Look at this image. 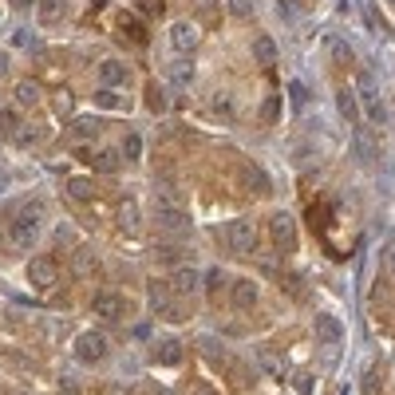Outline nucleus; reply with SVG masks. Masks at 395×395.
<instances>
[{
    "label": "nucleus",
    "instance_id": "1",
    "mask_svg": "<svg viewBox=\"0 0 395 395\" xmlns=\"http://www.w3.org/2000/svg\"><path fill=\"white\" fill-rule=\"evenodd\" d=\"M44 229V202H28L24 210H16V218L8 221V241L12 249H32L36 237Z\"/></svg>",
    "mask_w": 395,
    "mask_h": 395
},
{
    "label": "nucleus",
    "instance_id": "2",
    "mask_svg": "<svg viewBox=\"0 0 395 395\" xmlns=\"http://www.w3.org/2000/svg\"><path fill=\"white\" fill-rule=\"evenodd\" d=\"M360 99H363V115H368V123L383 126L387 123V103L379 99V87L372 76H360Z\"/></svg>",
    "mask_w": 395,
    "mask_h": 395
},
{
    "label": "nucleus",
    "instance_id": "3",
    "mask_svg": "<svg viewBox=\"0 0 395 395\" xmlns=\"http://www.w3.org/2000/svg\"><path fill=\"white\" fill-rule=\"evenodd\" d=\"M28 281H32V289H40V293L56 289V284H60V265H56V257H32Z\"/></svg>",
    "mask_w": 395,
    "mask_h": 395
},
{
    "label": "nucleus",
    "instance_id": "4",
    "mask_svg": "<svg viewBox=\"0 0 395 395\" xmlns=\"http://www.w3.org/2000/svg\"><path fill=\"white\" fill-rule=\"evenodd\" d=\"M269 237H273L277 249H293V241H297V221H293V214L273 210V214H269Z\"/></svg>",
    "mask_w": 395,
    "mask_h": 395
},
{
    "label": "nucleus",
    "instance_id": "5",
    "mask_svg": "<svg viewBox=\"0 0 395 395\" xmlns=\"http://www.w3.org/2000/svg\"><path fill=\"white\" fill-rule=\"evenodd\" d=\"M107 356V336L103 332H79L76 336V360L79 363H99Z\"/></svg>",
    "mask_w": 395,
    "mask_h": 395
},
{
    "label": "nucleus",
    "instance_id": "6",
    "mask_svg": "<svg viewBox=\"0 0 395 395\" xmlns=\"http://www.w3.org/2000/svg\"><path fill=\"white\" fill-rule=\"evenodd\" d=\"M166 40H170V47L178 52V56H190V52L198 47V40H202V32L194 28L190 20H178V24H170V32H166Z\"/></svg>",
    "mask_w": 395,
    "mask_h": 395
},
{
    "label": "nucleus",
    "instance_id": "7",
    "mask_svg": "<svg viewBox=\"0 0 395 395\" xmlns=\"http://www.w3.org/2000/svg\"><path fill=\"white\" fill-rule=\"evenodd\" d=\"M115 225H119L126 237H139V229H142V205L135 202V198H123V202L115 205Z\"/></svg>",
    "mask_w": 395,
    "mask_h": 395
},
{
    "label": "nucleus",
    "instance_id": "8",
    "mask_svg": "<svg viewBox=\"0 0 395 395\" xmlns=\"http://www.w3.org/2000/svg\"><path fill=\"white\" fill-rule=\"evenodd\" d=\"M95 316H99V320H111V324H115V320H119V316L126 313V297L123 293H111V289H103V293H95Z\"/></svg>",
    "mask_w": 395,
    "mask_h": 395
},
{
    "label": "nucleus",
    "instance_id": "9",
    "mask_svg": "<svg viewBox=\"0 0 395 395\" xmlns=\"http://www.w3.org/2000/svg\"><path fill=\"white\" fill-rule=\"evenodd\" d=\"M155 221H158V229H162V234H186V229H190L186 210H178V205H158Z\"/></svg>",
    "mask_w": 395,
    "mask_h": 395
},
{
    "label": "nucleus",
    "instance_id": "10",
    "mask_svg": "<svg viewBox=\"0 0 395 395\" xmlns=\"http://www.w3.org/2000/svg\"><path fill=\"white\" fill-rule=\"evenodd\" d=\"M170 289L178 293V297H190V293H198V289H202V273H198L194 265L170 269Z\"/></svg>",
    "mask_w": 395,
    "mask_h": 395
},
{
    "label": "nucleus",
    "instance_id": "11",
    "mask_svg": "<svg viewBox=\"0 0 395 395\" xmlns=\"http://www.w3.org/2000/svg\"><path fill=\"white\" fill-rule=\"evenodd\" d=\"M261 300V289H257V281H249V277H237L234 284H229V304L234 308H253Z\"/></svg>",
    "mask_w": 395,
    "mask_h": 395
},
{
    "label": "nucleus",
    "instance_id": "12",
    "mask_svg": "<svg viewBox=\"0 0 395 395\" xmlns=\"http://www.w3.org/2000/svg\"><path fill=\"white\" fill-rule=\"evenodd\" d=\"M253 245H257V229H253L249 221H234V225H229V249L253 253Z\"/></svg>",
    "mask_w": 395,
    "mask_h": 395
},
{
    "label": "nucleus",
    "instance_id": "13",
    "mask_svg": "<svg viewBox=\"0 0 395 395\" xmlns=\"http://www.w3.org/2000/svg\"><path fill=\"white\" fill-rule=\"evenodd\" d=\"M99 79H103V87H123L126 79H131V67L123 60H99Z\"/></svg>",
    "mask_w": 395,
    "mask_h": 395
},
{
    "label": "nucleus",
    "instance_id": "14",
    "mask_svg": "<svg viewBox=\"0 0 395 395\" xmlns=\"http://www.w3.org/2000/svg\"><path fill=\"white\" fill-rule=\"evenodd\" d=\"M12 99H16V107H20V111H28V107H36V103L44 99V87H40L36 79H16Z\"/></svg>",
    "mask_w": 395,
    "mask_h": 395
},
{
    "label": "nucleus",
    "instance_id": "15",
    "mask_svg": "<svg viewBox=\"0 0 395 395\" xmlns=\"http://www.w3.org/2000/svg\"><path fill=\"white\" fill-rule=\"evenodd\" d=\"M63 194H67L71 202H91V198H95V182L87 178V174H71V178L63 182Z\"/></svg>",
    "mask_w": 395,
    "mask_h": 395
},
{
    "label": "nucleus",
    "instance_id": "16",
    "mask_svg": "<svg viewBox=\"0 0 395 395\" xmlns=\"http://www.w3.org/2000/svg\"><path fill=\"white\" fill-rule=\"evenodd\" d=\"M91 103L99 111H126L131 103H126V95L119 91V87H99V91L91 95Z\"/></svg>",
    "mask_w": 395,
    "mask_h": 395
},
{
    "label": "nucleus",
    "instance_id": "17",
    "mask_svg": "<svg viewBox=\"0 0 395 395\" xmlns=\"http://www.w3.org/2000/svg\"><path fill=\"white\" fill-rule=\"evenodd\" d=\"M170 281H146V297H150V308H155V313H166V308H170V304H166V300H170Z\"/></svg>",
    "mask_w": 395,
    "mask_h": 395
},
{
    "label": "nucleus",
    "instance_id": "18",
    "mask_svg": "<svg viewBox=\"0 0 395 395\" xmlns=\"http://www.w3.org/2000/svg\"><path fill=\"white\" fill-rule=\"evenodd\" d=\"M20 131H24L20 107H0V139H16Z\"/></svg>",
    "mask_w": 395,
    "mask_h": 395
},
{
    "label": "nucleus",
    "instance_id": "19",
    "mask_svg": "<svg viewBox=\"0 0 395 395\" xmlns=\"http://www.w3.org/2000/svg\"><path fill=\"white\" fill-rule=\"evenodd\" d=\"M67 12H71L67 0H40V20H44V24H63Z\"/></svg>",
    "mask_w": 395,
    "mask_h": 395
},
{
    "label": "nucleus",
    "instance_id": "20",
    "mask_svg": "<svg viewBox=\"0 0 395 395\" xmlns=\"http://www.w3.org/2000/svg\"><path fill=\"white\" fill-rule=\"evenodd\" d=\"M103 135V123L99 119H71V139L76 142H91Z\"/></svg>",
    "mask_w": 395,
    "mask_h": 395
},
{
    "label": "nucleus",
    "instance_id": "21",
    "mask_svg": "<svg viewBox=\"0 0 395 395\" xmlns=\"http://www.w3.org/2000/svg\"><path fill=\"white\" fill-rule=\"evenodd\" d=\"M155 363H162V368L182 363V340H162V344L155 348Z\"/></svg>",
    "mask_w": 395,
    "mask_h": 395
},
{
    "label": "nucleus",
    "instance_id": "22",
    "mask_svg": "<svg viewBox=\"0 0 395 395\" xmlns=\"http://www.w3.org/2000/svg\"><path fill=\"white\" fill-rule=\"evenodd\" d=\"M253 60L261 63V67H273V63H277V44H273L269 36H257V40H253Z\"/></svg>",
    "mask_w": 395,
    "mask_h": 395
},
{
    "label": "nucleus",
    "instance_id": "23",
    "mask_svg": "<svg viewBox=\"0 0 395 395\" xmlns=\"http://www.w3.org/2000/svg\"><path fill=\"white\" fill-rule=\"evenodd\" d=\"M360 392L363 395H379V392H383V363H372V368L360 376Z\"/></svg>",
    "mask_w": 395,
    "mask_h": 395
},
{
    "label": "nucleus",
    "instance_id": "24",
    "mask_svg": "<svg viewBox=\"0 0 395 395\" xmlns=\"http://www.w3.org/2000/svg\"><path fill=\"white\" fill-rule=\"evenodd\" d=\"M336 107H340V115H344L348 123H356V119H360V103H356V91H348V87H340V91H336Z\"/></svg>",
    "mask_w": 395,
    "mask_h": 395
},
{
    "label": "nucleus",
    "instance_id": "25",
    "mask_svg": "<svg viewBox=\"0 0 395 395\" xmlns=\"http://www.w3.org/2000/svg\"><path fill=\"white\" fill-rule=\"evenodd\" d=\"M71 273H76V277H91L95 273V253L91 249H76V257H71Z\"/></svg>",
    "mask_w": 395,
    "mask_h": 395
},
{
    "label": "nucleus",
    "instance_id": "26",
    "mask_svg": "<svg viewBox=\"0 0 395 395\" xmlns=\"http://www.w3.org/2000/svg\"><path fill=\"white\" fill-rule=\"evenodd\" d=\"M205 293H210V297H221V289H229V284L234 281H225V273H221V269H205Z\"/></svg>",
    "mask_w": 395,
    "mask_h": 395
},
{
    "label": "nucleus",
    "instance_id": "27",
    "mask_svg": "<svg viewBox=\"0 0 395 395\" xmlns=\"http://www.w3.org/2000/svg\"><path fill=\"white\" fill-rule=\"evenodd\" d=\"M202 356L205 360H214L218 368H225V348H221L214 336H202Z\"/></svg>",
    "mask_w": 395,
    "mask_h": 395
},
{
    "label": "nucleus",
    "instance_id": "28",
    "mask_svg": "<svg viewBox=\"0 0 395 395\" xmlns=\"http://www.w3.org/2000/svg\"><path fill=\"white\" fill-rule=\"evenodd\" d=\"M316 336H320V340H336V336H340V320H332V316H316Z\"/></svg>",
    "mask_w": 395,
    "mask_h": 395
},
{
    "label": "nucleus",
    "instance_id": "29",
    "mask_svg": "<svg viewBox=\"0 0 395 395\" xmlns=\"http://www.w3.org/2000/svg\"><path fill=\"white\" fill-rule=\"evenodd\" d=\"M155 257L162 261V265H174V269H178V265H186V253H182V249H170V245H162V249H158Z\"/></svg>",
    "mask_w": 395,
    "mask_h": 395
},
{
    "label": "nucleus",
    "instance_id": "30",
    "mask_svg": "<svg viewBox=\"0 0 395 395\" xmlns=\"http://www.w3.org/2000/svg\"><path fill=\"white\" fill-rule=\"evenodd\" d=\"M123 158H126V162H139V158H142V139H139V135H126V139H123Z\"/></svg>",
    "mask_w": 395,
    "mask_h": 395
},
{
    "label": "nucleus",
    "instance_id": "31",
    "mask_svg": "<svg viewBox=\"0 0 395 395\" xmlns=\"http://www.w3.org/2000/svg\"><path fill=\"white\" fill-rule=\"evenodd\" d=\"M277 115H281V99L269 95L265 103H261V119H265V123H277Z\"/></svg>",
    "mask_w": 395,
    "mask_h": 395
},
{
    "label": "nucleus",
    "instance_id": "32",
    "mask_svg": "<svg viewBox=\"0 0 395 395\" xmlns=\"http://www.w3.org/2000/svg\"><path fill=\"white\" fill-rule=\"evenodd\" d=\"M277 12H281V20L297 24V20H300V4H297V0H281V4H277Z\"/></svg>",
    "mask_w": 395,
    "mask_h": 395
},
{
    "label": "nucleus",
    "instance_id": "33",
    "mask_svg": "<svg viewBox=\"0 0 395 395\" xmlns=\"http://www.w3.org/2000/svg\"><path fill=\"white\" fill-rule=\"evenodd\" d=\"M249 186H253V190H261V194H269V190H273V182H269L261 170H249Z\"/></svg>",
    "mask_w": 395,
    "mask_h": 395
},
{
    "label": "nucleus",
    "instance_id": "34",
    "mask_svg": "<svg viewBox=\"0 0 395 395\" xmlns=\"http://www.w3.org/2000/svg\"><path fill=\"white\" fill-rule=\"evenodd\" d=\"M214 111H218L221 119H229V115H234V99H229V95H218V99H214Z\"/></svg>",
    "mask_w": 395,
    "mask_h": 395
},
{
    "label": "nucleus",
    "instance_id": "35",
    "mask_svg": "<svg viewBox=\"0 0 395 395\" xmlns=\"http://www.w3.org/2000/svg\"><path fill=\"white\" fill-rule=\"evenodd\" d=\"M229 8H234V16L249 20V16H253V0H229Z\"/></svg>",
    "mask_w": 395,
    "mask_h": 395
},
{
    "label": "nucleus",
    "instance_id": "36",
    "mask_svg": "<svg viewBox=\"0 0 395 395\" xmlns=\"http://www.w3.org/2000/svg\"><path fill=\"white\" fill-rule=\"evenodd\" d=\"M16 142H20V146H36V142H40V131H32V126H24V131L16 135Z\"/></svg>",
    "mask_w": 395,
    "mask_h": 395
},
{
    "label": "nucleus",
    "instance_id": "37",
    "mask_svg": "<svg viewBox=\"0 0 395 395\" xmlns=\"http://www.w3.org/2000/svg\"><path fill=\"white\" fill-rule=\"evenodd\" d=\"M356 142H360V146H356V155H360V158H368V162H372V158H376V146H372V139H363V135H360V139H356Z\"/></svg>",
    "mask_w": 395,
    "mask_h": 395
},
{
    "label": "nucleus",
    "instance_id": "38",
    "mask_svg": "<svg viewBox=\"0 0 395 395\" xmlns=\"http://www.w3.org/2000/svg\"><path fill=\"white\" fill-rule=\"evenodd\" d=\"M146 99H150V111H162V91H158V83L146 87Z\"/></svg>",
    "mask_w": 395,
    "mask_h": 395
},
{
    "label": "nucleus",
    "instance_id": "39",
    "mask_svg": "<svg viewBox=\"0 0 395 395\" xmlns=\"http://www.w3.org/2000/svg\"><path fill=\"white\" fill-rule=\"evenodd\" d=\"M99 166H103V170H115V166H119V155H99Z\"/></svg>",
    "mask_w": 395,
    "mask_h": 395
},
{
    "label": "nucleus",
    "instance_id": "40",
    "mask_svg": "<svg viewBox=\"0 0 395 395\" xmlns=\"http://www.w3.org/2000/svg\"><path fill=\"white\" fill-rule=\"evenodd\" d=\"M284 289H289V293L297 297V293H300V289H304V284H300V277H284Z\"/></svg>",
    "mask_w": 395,
    "mask_h": 395
},
{
    "label": "nucleus",
    "instance_id": "41",
    "mask_svg": "<svg viewBox=\"0 0 395 395\" xmlns=\"http://www.w3.org/2000/svg\"><path fill=\"white\" fill-rule=\"evenodd\" d=\"M131 336H135V340H150V324H135Z\"/></svg>",
    "mask_w": 395,
    "mask_h": 395
},
{
    "label": "nucleus",
    "instance_id": "42",
    "mask_svg": "<svg viewBox=\"0 0 395 395\" xmlns=\"http://www.w3.org/2000/svg\"><path fill=\"white\" fill-rule=\"evenodd\" d=\"M328 47L340 56V60H348V47H344V40H328Z\"/></svg>",
    "mask_w": 395,
    "mask_h": 395
},
{
    "label": "nucleus",
    "instance_id": "43",
    "mask_svg": "<svg viewBox=\"0 0 395 395\" xmlns=\"http://www.w3.org/2000/svg\"><path fill=\"white\" fill-rule=\"evenodd\" d=\"M8 67H12V60H8V52H0V79H8Z\"/></svg>",
    "mask_w": 395,
    "mask_h": 395
},
{
    "label": "nucleus",
    "instance_id": "44",
    "mask_svg": "<svg viewBox=\"0 0 395 395\" xmlns=\"http://www.w3.org/2000/svg\"><path fill=\"white\" fill-rule=\"evenodd\" d=\"M8 4H12L16 12H28V8H32V0H8Z\"/></svg>",
    "mask_w": 395,
    "mask_h": 395
},
{
    "label": "nucleus",
    "instance_id": "45",
    "mask_svg": "<svg viewBox=\"0 0 395 395\" xmlns=\"http://www.w3.org/2000/svg\"><path fill=\"white\" fill-rule=\"evenodd\" d=\"M190 395H218V392H214V387H205V383H198V387H194Z\"/></svg>",
    "mask_w": 395,
    "mask_h": 395
},
{
    "label": "nucleus",
    "instance_id": "46",
    "mask_svg": "<svg viewBox=\"0 0 395 395\" xmlns=\"http://www.w3.org/2000/svg\"><path fill=\"white\" fill-rule=\"evenodd\" d=\"M387 265L395 269V245H392V249H387Z\"/></svg>",
    "mask_w": 395,
    "mask_h": 395
},
{
    "label": "nucleus",
    "instance_id": "47",
    "mask_svg": "<svg viewBox=\"0 0 395 395\" xmlns=\"http://www.w3.org/2000/svg\"><path fill=\"white\" fill-rule=\"evenodd\" d=\"M60 395H76V392H60Z\"/></svg>",
    "mask_w": 395,
    "mask_h": 395
}]
</instances>
